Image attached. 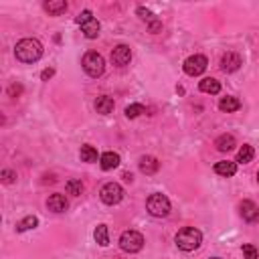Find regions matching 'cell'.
Listing matches in <instances>:
<instances>
[{"mask_svg":"<svg viewBox=\"0 0 259 259\" xmlns=\"http://www.w3.org/2000/svg\"><path fill=\"white\" fill-rule=\"evenodd\" d=\"M14 55L20 63H36L42 57V45L36 38H22L16 42Z\"/></svg>","mask_w":259,"mask_h":259,"instance_id":"obj_1","label":"cell"},{"mask_svg":"<svg viewBox=\"0 0 259 259\" xmlns=\"http://www.w3.org/2000/svg\"><path fill=\"white\" fill-rule=\"evenodd\" d=\"M174 241H176V247L178 249H182V251H194L202 243V233L198 229H194V227H184V229H180L176 233Z\"/></svg>","mask_w":259,"mask_h":259,"instance_id":"obj_2","label":"cell"},{"mask_svg":"<svg viewBox=\"0 0 259 259\" xmlns=\"http://www.w3.org/2000/svg\"><path fill=\"white\" fill-rule=\"evenodd\" d=\"M81 65H83V71H85L89 77H101L103 71H105V61H103V57H101L97 51H87V53L83 55Z\"/></svg>","mask_w":259,"mask_h":259,"instance_id":"obj_3","label":"cell"},{"mask_svg":"<svg viewBox=\"0 0 259 259\" xmlns=\"http://www.w3.org/2000/svg\"><path fill=\"white\" fill-rule=\"evenodd\" d=\"M146 208H148V212H150L152 217L162 219V217H168V214H170V200H168L164 194L154 192V194L148 196V200H146Z\"/></svg>","mask_w":259,"mask_h":259,"instance_id":"obj_4","label":"cell"},{"mask_svg":"<svg viewBox=\"0 0 259 259\" xmlns=\"http://www.w3.org/2000/svg\"><path fill=\"white\" fill-rule=\"evenodd\" d=\"M119 247L125 253H138L144 247V235L138 233V231H132V229L123 231L121 237H119Z\"/></svg>","mask_w":259,"mask_h":259,"instance_id":"obj_5","label":"cell"},{"mask_svg":"<svg viewBox=\"0 0 259 259\" xmlns=\"http://www.w3.org/2000/svg\"><path fill=\"white\" fill-rule=\"evenodd\" d=\"M99 196H101V200H103L105 204L113 206V204L121 202V198H123V188H121L117 182H107V184L101 186Z\"/></svg>","mask_w":259,"mask_h":259,"instance_id":"obj_6","label":"cell"},{"mask_svg":"<svg viewBox=\"0 0 259 259\" xmlns=\"http://www.w3.org/2000/svg\"><path fill=\"white\" fill-rule=\"evenodd\" d=\"M182 67H184V73H186V75H190V77H198V75H202V73L206 71L208 61H206L204 55H192V57H188V59L184 61Z\"/></svg>","mask_w":259,"mask_h":259,"instance_id":"obj_7","label":"cell"},{"mask_svg":"<svg viewBox=\"0 0 259 259\" xmlns=\"http://www.w3.org/2000/svg\"><path fill=\"white\" fill-rule=\"evenodd\" d=\"M130 61H132V49H130L127 45H117V47L111 51V63H113V65L125 67Z\"/></svg>","mask_w":259,"mask_h":259,"instance_id":"obj_8","label":"cell"},{"mask_svg":"<svg viewBox=\"0 0 259 259\" xmlns=\"http://www.w3.org/2000/svg\"><path fill=\"white\" fill-rule=\"evenodd\" d=\"M241 65H243V59H241V55H237V53H227V55H223V59H221V69H223L225 73H235Z\"/></svg>","mask_w":259,"mask_h":259,"instance_id":"obj_9","label":"cell"},{"mask_svg":"<svg viewBox=\"0 0 259 259\" xmlns=\"http://www.w3.org/2000/svg\"><path fill=\"white\" fill-rule=\"evenodd\" d=\"M239 212H241L243 221L253 223V221H257V217H259V206H257L253 200H243V202L239 204Z\"/></svg>","mask_w":259,"mask_h":259,"instance_id":"obj_10","label":"cell"},{"mask_svg":"<svg viewBox=\"0 0 259 259\" xmlns=\"http://www.w3.org/2000/svg\"><path fill=\"white\" fill-rule=\"evenodd\" d=\"M47 206H49V210H53V212H65L67 206H69V202H67L65 194H59V192H57V194H51V196H49Z\"/></svg>","mask_w":259,"mask_h":259,"instance_id":"obj_11","label":"cell"},{"mask_svg":"<svg viewBox=\"0 0 259 259\" xmlns=\"http://www.w3.org/2000/svg\"><path fill=\"white\" fill-rule=\"evenodd\" d=\"M119 162H121V158H119L117 152H105V154H101V158H99V166H101L103 170H113V168L119 166Z\"/></svg>","mask_w":259,"mask_h":259,"instance_id":"obj_12","label":"cell"},{"mask_svg":"<svg viewBox=\"0 0 259 259\" xmlns=\"http://www.w3.org/2000/svg\"><path fill=\"white\" fill-rule=\"evenodd\" d=\"M158 168H160V162L154 156H142L140 158V170L144 174H156Z\"/></svg>","mask_w":259,"mask_h":259,"instance_id":"obj_13","label":"cell"},{"mask_svg":"<svg viewBox=\"0 0 259 259\" xmlns=\"http://www.w3.org/2000/svg\"><path fill=\"white\" fill-rule=\"evenodd\" d=\"M42 8H45L51 16H59V14H63V12L67 10V2H65V0H49V2L42 4Z\"/></svg>","mask_w":259,"mask_h":259,"instance_id":"obj_14","label":"cell"},{"mask_svg":"<svg viewBox=\"0 0 259 259\" xmlns=\"http://www.w3.org/2000/svg\"><path fill=\"white\" fill-rule=\"evenodd\" d=\"M81 30H83V34H85L87 38H97V36H99V30H101V24H99L97 18H91V20H87L85 24H81Z\"/></svg>","mask_w":259,"mask_h":259,"instance_id":"obj_15","label":"cell"},{"mask_svg":"<svg viewBox=\"0 0 259 259\" xmlns=\"http://www.w3.org/2000/svg\"><path fill=\"white\" fill-rule=\"evenodd\" d=\"M198 89H200L202 93H210V95H217V93L221 91V83H219L217 79H212V77H204V79L198 83Z\"/></svg>","mask_w":259,"mask_h":259,"instance_id":"obj_16","label":"cell"},{"mask_svg":"<svg viewBox=\"0 0 259 259\" xmlns=\"http://www.w3.org/2000/svg\"><path fill=\"white\" fill-rule=\"evenodd\" d=\"M214 146H217L219 152H229V150H233V148L237 146V144H235V136H233V134H223V136L217 138Z\"/></svg>","mask_w":259,"mask_h":259,"instance_id":"obj_17","label":"cell"},{"mask_svg":"<svg viewBox=\"0 0 259 259\" xmlns=\"http://www.w3.org/2000/svg\"><path fill=\"white\" fill-rule=\"evenodd\" d=\"M95 109H97V113H101V115L111 113V111H113V99H111L109 95H101V97H97V101H95Z\"/></svg>","mask_w":259,"mask_h":259,"instance_id":"obj_18","label":"cell"},{"mask_svg":"<svg viewBox=\"0 0 259 259\" xmlns=\"http://www.w3.org/2000/svg\"><path fill=\"white\" fill-rule=\"evenodd\" d=\"M239 107H241V101H239L237 97H231V95L221 97V101H219V109H221V111H227V113L237 111Z\"/></svg>","mask_w":259,"mask_h":259,"instance_id":"obj_19","label":"cell"},{"mask_svg":"<svg viewBox=\"0 0 259 259\" xmlns=\"http://www.w3.org/2000/svg\"><path fill=\"white\" fill-rule=\"evenodd\" d=\"M214 172L221 174V176H235V172H237V164H235V162H229V160H225V162H217V164H214Z\"/></svg>","mask_w":259,"mask_h":259,"instance_id":"obj_20","label":"cell"},{"mask_svg":"<svg viewBox=\"0 0 259 259\" xmlns=\"http://www.w3.org/2000/svg\"><path fill=\"white\" fill-rule=\"evenodd\" d=\"M253 156H255V150H253V146H249V144H243V146L239 148V152H237V162H241V164H247V162H251V160H253Z\"/></svg>","mask_w":259,"mask_h":259,"instance_id":"obj_21","label":"cell"},{"mask_svg":"<svg viewBox=\"0 0 259 259\" xmlns=\"http://www.w3.org/2000/svg\"><path fill=\"white\" fill-rule=\"evenodd\" d=\"M93 237H95V243H97V245L107 247V245H109V233H107V225H97V229H95Z\"/></svg>","mask_w":259,"mask_h":259,"instance_id":"obj_22","label":"cell"},{"mask_svg":"<svg viewBox=\"0 0 259 259\" xmlns=\"http://www.w3.org/2000/svg\"><path fill=\"white\" fill-rule=\"evenodd\" d=\"M79 156H81V160H83V162H97V150H95L93 146H89V144L81 146Z\"/></svg>","mask_w":259,"mask_h":259,"instance_id":"obj_23","label":"cell"},{"mask_svg":"<svg viewBox=\"0 0 259 259\" xmlns=\"http://www.w3.org/2000/svg\"><path fill=\"white\" fill-rule=\"evenodd\" d=\"M38 225V219L34 217V214H28V217H24L18 225H16V231L18 233H22V231H28V229H34Z\"/></svg>","mask_w":259,"mask_h":259,"instance_id":"obj_24","label":"cell"},{"mask_svg":"<svg viewBox=\"0 0 259 259\" xmlns=\"http://www.w3.org/2000/svg\"><path fill=\"white\" fill-rule=\"evenodd\" d=\"M65 188H67V192H69V194L79 196V194L83 192V182H81V180H77V178H71V180H67Z\"/></svg>","mask_w":259,"mask_h":259,"instance_id":"obj_25","label":"cell"},{"mask_svg":"<svg viewBox=\"0 0 259 259\" xmlns=\"http://www.w3.org/2000/svg\"><path fill=\"white\" fill-rule=\"evenodd\" d=\"M142 113H146V107L142 103H132V105L125 107V117H130V119H134V117H138Z\"/></svg>","mask_w":259,"mask_h":259,"instance_id":"obj_26","label":"cell"},{"mask_svg":"<svg viewBox=\"0 0 259 259\" xmlns=\"http://www.w3.org/2000/svg\"><path fill=\"white\" fill-rule=\"evenodd\" d=\"M138 16H140L142 20H146L148 24L156 20V16H154V12H152V10H148V8H144V6H138Z\"/></svg>","mask_w":259,"mask_h":259,"instance_id":"obj_27","label":"cell"},{"mask_svg":"<svg viewBox=\"0 0 259 259\" xmlns=\"http://www.w3.org/2000/svg\"><path fill=\"white\" fill-rule=\"evenodd\" d=\"M243 255H245V259H259V253H257V249L253 247V245H243Z\"/></svg>","mask_w":259,"mask_h":259,"instance_id":"obj_28","label":"cell"},{"mask_svg":"<svg viewBox=\"0 0 259 259\" xmlns=\"http://www.w3.org/2000/svg\"><path fill=\"white\" fill-rule=\"evenodd\" d=\"M0 176H2V182H4V184H10V182L16 180V172H14V170H2Z\"/></svg>","mask_w":259,"mask_h":259,"instance_id":"obj_29","label":"cell"},{"mask_svg":"<svg viewBox=\"0 0 259 259\" xmlns=\"http://www.w3.org/2000/svg\"><path fill=\"white\" fill-rule=\"evenodd\" d=\"M91 18H93L91 10H83V12H81V14L75 18V22H77V24H85V22H87V20H91Z\"/></svg>","mask_w":259,"mask_h":259,"instance_id":"obj_30","label":"cell"},{"mask_svg":"<svg viewBox=\"0 0 259 259\" xmlns=\"http://www.w3.org/2000/svg\"><path fill=\"white\" fill-rule=\"evenodd\" d=\"M148 26H150V32H154V34L162 30V22H160V20H154V22H150Z\"/></svg>","mask_w":259,"mask_h":259,"instance_id":"obj_31","label":"cell"},{"mask_svg":"<svg viewBox=\"0 0 259 259\" xmlns=\"http://www.w3.org/2000/svg\"><path fill=\"white\" fill-rule=\"evenodd\" d=\"M53 75H55V69H51V67H49V69H45V71L40 73V79H42V81H49Z\"/></svg>","mask_w":259,"mask_h":259,"instance_id":"obj_32","label":"cell"},{"mask_svg":"<svg viewBox=\"0 0 259 259\" xmlns=\"http://www.w3.org/2000/svg\"><path fill=\"white\" fill-rule=\"evenodd\" d=\"M20 91H22V87H20V85H10V87H8V93H10L12 97H18V95H20Z\"/></svg>","mask_w":259,"mask_h":259,"instance_id":"obj_33","label":"cell"},{"mask_svg":"<svg viewBox=\"0 0 259 259\" xmlns=\"http://www.w3.org/2000/svg\"><path fill=\"white\" fill-rule=\"evenodd\" d=\"M210 259H221V257H210Z\"/></svg>","mask_w":259,"mask_h":259,"instance_id":"obj_34","label":"cell"},{"mask_svg":"<svg viewBox=\"0 0 259 259\" xmlns=\"http://www.w3.org/2000/svg\"><path fill=\"white\" fill-rule=\"evenodd\" d=\"M257 180H259V172H257Z\"/></svg>","mask_w":259,"mask_h":259,"instance_id":"obj_35","label":"cell"}]
</instances>
